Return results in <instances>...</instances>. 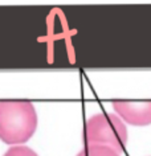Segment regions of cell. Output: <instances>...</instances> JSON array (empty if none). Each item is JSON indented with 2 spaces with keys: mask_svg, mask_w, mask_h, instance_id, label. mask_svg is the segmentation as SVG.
I'll return each mask as SVG.
<instances>
[{
  "mask_svg": "<svg viewBox=\"0 0 151 156\" xmlns=\"http://www.w3.org/2000/svg\"><path fill=\"white\" fill-rule=\"evenodd\" d=\"M37 127V114L31 102H0V139L5 144L25 143Z\"/></svg>",
  "mask_w": 151,
  "mask_h": 156,
  "instance_id": "obj_1",
  "label": "cell"
},
{
  "mask_svg": "<svg viewBox=\"0 0 151 156\" xmlns=\"http://www.w3.org/2000/svg\"><path fill=\"white\" fill-rule=\"evenodd\" d=\"M127 128L118 115L99 112L90 116L84 128V140L88 146L109 147L121 154L127 143Z\"/></svg>",
  "mask_w": 151,
  "mask_h": 156,
  "instance_id": "obj_2",
  "label": "cell"
},
{
  "mask_svg": "<svg viewBox=\"0 0 151 156\" xmlns=\"http://www.w3.org/2000/svg\"><path fill=\"white\" fill-rule=\"evenodd\" d=\"M119 118L133 126L151 124V102H113Z\"/></svg>",
  "mask_w": 151,
  "mask_h": 156,
  "instance_id": "obj_3",
  "label": "cell"
},
{
  "mask_svg": "<svg viewBox=\"0 0 151 156\" xmlns=\"http://www.w3.org/2000/svg\"><path fill=\"white\" fill-rule=\"evenodd\" d=\"M77 156H119L118 152L103 146H86L81 150Z\"/></svg>",
  "mask_w": 151,
  "mask_h": 156,
  "instance_id": "obj_4",
  "label": "cell"
},
{
  "mask_svg": "<svg viewBox=\"0 0 151 156\" xmlns=\"http://www.w3.org/2000/svg\"><path fill=\"white\" fill-rule=\"evenodd\" d=\"M3 156H38L32 148L25 146H15L9 148Z\"/></svg>",
  "mask_w": 151,
  "mask_h": 156,
  "instance_id": "obj_5",
  "label": "cell"
}]
</instances>
